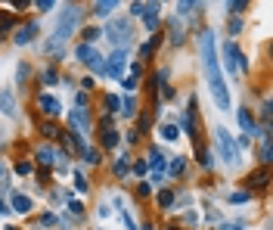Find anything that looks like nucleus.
Masks as SVG:
<instances>
[{
	"label": "nucleus",
	"mask_w": 273,
	"mask_h": 230,
	"mask_svg": "<svg viewBox=\"0 0 273 230\" xmlns=\"http://www.w3.org/2000/svg\"><path fill=\"white\" fill-rule=\"evenodd\" d=\"M68 209H72V215H81V211H84L81 202H68Z\"/></svg>",
	"instance_id": "473e14b6"
},
{
	"label": "nucleus",
	"mask_w": 273,
	"mask_h": 230,
	"mask_svg": "<svg viewBox=\"0 0 273 230\" xmlns=\"http://www.w3.org/2000/svg\"><path fill=\"white\" fill-rule=\"evenodd\" d=\"M158 134H161V140H177V137H180V127H177V125H161Z\"/></svg>",
	"instance_id": "dca6fc26"
},
{
	"label": "nucleus",
	"mask_w": 273,
	"mask_h": 230,
	"mask_svg": "<svg viewBox=\"0 0 273 230\" xmlns=\"http://www.w3.org/2000/svg\"><path fill=\"white\" fill-rule=\"evenodd\" d=\"M217 152H220V159H224L227 165H236L239 162V146L233 143V137H230L224 127H217Z\"/></svg>",
	"instance_id": "20e7f679"
},
{
	"label": "nucleus",
	"mask_w": 273,
	"mask_h": 230,
	"mask_svg": "<svg viewBox=\"0 0 273 230\" xmlns=\"http://www.w3.org/2000/svg\"><path fill=\"white\" fill-rule=\"evenodd\" d=\"M102 146H106V149H115L118 146V134L109 125H106V134H102Z\"/></svg>",
	"instance_id": "6ab92c4d"
},
{
	"label": "nucleus",
	"mask_w": 273,
	"mask_h": 230,
	"mask_svg": "<svg viewBox=\"0 0 273 230\" xmlns=\"http://www.w3.org/2000/svg\"><path fill=\"white\" fill-rule=\"evenodd\" d=\"M171 202H174V193H171V190H161V193H158V206H161V209H168Z\"/></svg>",
	"instance_id": "393cba45"
},
{
	"label": "nucleus",
	"mask_w": 273,
	"mask_h": 230,
	"mask_svg": "<svg viewBox=\"0 0 273 230\" xmlns=\"http://www.w3.org/2000/svg\"><path fill=\"white\" fill-rule=\"evenodd\" d=\"M124 59H127V50H115V53L106 59V75H109V78H121Z\"/></svg>",
	"instance_id": "0eeeda50"
},
{
	"label": "nucleus",
	"mask_w": 273,
	"mask_h": 230,
	"mask_svg": "<svg viewBox=\"0 0 273 230\" xmlns=\"http://www.w3.org/2000/svg\"><path fill=\"white\" fill-rule=\"evenodd\" d=\"M115 0H106V3H97V6H93V16H97V19H102V16H109V13H112L115 10Z\"/></svg>",
	"instance_id": "f3484780"
},
{
	"label": "nucleus",
	"mask_w": 273,
	"mask_h": 230,
	"mask_svg": "<svg viewBox=\"0 0 273 230\" xmlns=\"http://www.w3.org/2000/svg\"><path fill=\"white\" fill-rule=\"evenodd\" d=\"M183 162H186L183 156H177V159H171V165H168V174H174V177H177V174H183Z\"/></svg>",
	"instance_id": "412c9836"
},
{
	"label": "nucleus",
	"mask_w": 273,
	"mask_h": 230,
	"mask_svg": "<svg viewBox=\"0 0 273 230\" xmlns=\"http://www.w3.org/2000/svg\"><path fill=\"white\" fill-rule=\"evenodd\" d=\"M38 10H53V0H38Z\"/></svg>",
	"instance_id": "72a5a7b5"
},
{
	"label": "nucleus",
	"mask_w": 273,
	"mask_h": 230,
	"mask_svg": "<svg viewBox=\"0 0 273 230\" xmlns=\"http://www.w3.org/2000/svg\"><path fill=\"white\" fill-rule=\"evenodd\" d=\"M158 10H161V6L158 3H143V22H146V28L152 31V28H156V25H158Z\"/></svg>",
	"instance_id": "1a4fd4ad"
},
{
	"label": "nucleus",
	"mask_w": 273,
	"mask_h": 230,
	"mask_svg": "<svg viewBox=\"0 0 273 230\" xmlns=\"http://www.w3.org/2000/svg\"><path fill=\"white\" fill-rule=\"evenodd\" d=\"M40 131H44L47 137H59V134H56V127H50V125H44V127H40Z\"/></svg>",
	"instance_id": "c9c22d12"
},
{
	"label": "nucleus",
	"mask_w": 273,
	"mask_h": 230,
	"mask_svg": "<svg viewBox=\"0 0 273 230\" xmlns=\"http://www.w3.org/2000/svg\"><path fill=\"white\" fill-rule=\"evenodd\" d=\"M75 190H78V193H87V190H90V187H87V177L78 174V171H75Z\"/></svg>",
	"instance_id": "b1692460"
},
{
	"label": "nucleus",
	"mask_w": 273,
	"mask_h": 230,
	"mask_svg": "<svg viewBox=\"0 0 273 230\" xmlns=\"http://www.w3.org/2000/svg\"><path fill=\"white\" fill-rule=\"evenodd\" d=\"M121 115H127V118H131V115H136V100H134V97H127V100H124Z\"/></svg>",
	"instance_id": "4be33fe9"
},
{
	"label": "nucleus",
	"mask_w": 273,
	"mask_h": 230,
	"mask_svg": "<svg viewBox=\"0 0 273 230\" xmlns=\"http://www.w3.org/2000/svg\"><path fill=\"white\" fill-rule=\"evenodd\" d=\"M44 84H56V72H53V69L44 75Z\"/></svg>",
	"instance_id": "f704fd0d"
},
{
	"label": "nucleus",
	"mask_w": 273,
	"mask_h": 230,
	"mask_svg": "<svg viewBox=\"0 0 273 230\" xmlns=\"http://www.w3.org/2000/svg\"><path fill=\"white\" fill-rule=\"evenodd\" d=\"M97 38H99V28H87V31H84V44H87V47H90Z\"/></svg>",
	"instance_id": "cd10ccee"
},
{
	"label": "nucleus",
	"mask_w": 273,
	"mask_h": 230,
	"mask_svg": "<svg viewBox=\"0 0 273 230\" xmlns=\"http://www.w3.org/2000/svg\"><path fill=\"white\" fill-rule=\"evenodd\" d=\"M38 159L44 162V165H53V162H59V152H56L53 146H40V149H38Z\"/></svg>",
	"instance_id": "2eb2a0df"
},
{
	"label": "nucleus",
	"mask_w": 273,
	"mask_h": 230,
	"mask_svg": "<svg viewBox=\"0 0 273 230\" xmlns=\"http://www.w3.org/2000/svg\"><path fill=\"white\" fill-rule=\"evenodd\" d=\"M249 199V193H230V202H245Z\"/></svg>",
	"instance_id": "c756f323"
},
{
	"label": "nucleus",
	"mask_w": 273,
	"mask_h": 230,
	"mask_svg": "<svg viewBox=\"0 0 273 230\" xmlns=\"http://www.w3.org/2000/svg\"><path fill=\"white\" fill-rule=\"evenodd\" d=\"M34 35H38V25H34V22L31 25H22V28L16 31V44H28Z\"/></svg>",
	"instance_id": "ddd939ff"
},
{
	"label": "nucleus",
	"mask_w": 273,
	"mask_h": 230,
	"mask_svg": "<svg viewBox=\"0 0 273 230\" xmlns=\"http://www.w3.org/2000/svg\"><path fill=\"white\" fill-rule=\"evenodd\" d=\"M146 165H152V181H158L161 171H165V159H161V152H158V149H152V152H149V162H146Z\"/></svg>",
	"instance_id": "9d476101"
},
{
	"label": "nucleus",
	"mask_w": 273,
	"mask_h": 230,
	"mask_svg": "<svg viewBox=\"0 0 273 230\" xmlns=\"http://www.w3.org/2000/svg\"><path fill=\"white\" fill-rule=\"evenodd\" d=\"M121 221H124V227H127V230H134V227H136V224H134V218L127 215V211H124V215H121Z\"/></svg>",
	"instance_id": "2f4dec72"
},
{
	"label": "nucleus",
	"mask_w": 273,
	"mask_h": 230,
	"mask_svg": "<svg viewBox=\"0 0 273 230\" xmlns=\"http://www.w3.org/2000/svg\"><path fill=\"white\" fill-rule=\"evenodd\" d=\"M236 115H239V125H242V131H245V134H254V115L249 112V109L242 106Z\"/></svg>",
	"instance_id": "f8f14e48"
},
{
	"label": "nucleus",
	"mask_w": 273,
	"mask_h": 230,
	"mask_svg": "<svg viewBox=\"0 0 273 230\" xmlns=\"http://www.w3.org/2000/svg\"><path fill=\"white\" fill-rule=\"evenodd\" d=\"M0 109H3L6 115H13V109H16V103H13V93H0Z\"/></svg>",
	"instance_id": "aec40b11"
},
{
	"label": "nucleus",
	"mask_w": 273,
	"mask_h": 230,
	"mask_svg": "<svg viewBox=\"0 0 273 230\" xmlns=\"http://www.w3.org/2000/svg\"><path fill=\"white\" fill-rule=\"evenodd\" d=\"M16 171H19V174H31V162H19V165H16Z\"/></svg>",
	"instance_id": "c85d7f7f"
},
{
	"label": "nucleus",
	"mask_w": 273,
	"mask_h": 230,
	"mask_svg": "<svg viewBox=\"0 0 273 230\" xmlns=\"http://www.w3.org/2000/svg\"><path fill=\"white\" fill-rule=\"evenodd\" d=\"M28 75H31V65H28V63H19V72H16L19 84H25V81H28Z\"/></svg>",
	"instance_id": "5701e85b"
},
{
	"label": "nucleus",
	"mask_w": 273,
	"mask_h": 230,
	"mask_svg": "<svg viewBox=\"0 0 273 230\" xmlns=\"http://www.w3.org/2000/svg\"><path fill=\"white\" fill-rule=\"evenodd\" d=\"M3 177H6V168H3V162H0V181H3Z\"/></svg>",
	"instance_id": "4c0bfd02"
},
{
	"label": "nucleus",
	"mask_w": 273,
	"mask_h": 230,
	"mask_svg": "<svg viewBox=\"0 0 273 230\" xmlns=\"http://www.w3.org/2000/svg\"><path fill=\"white\" fill-rule=\"evenodd\" d=\"M106 38L112 41V44H115L118 50L131 47V22H127V19H115V22H109Z\"/></svg>",
	"instance_id": "7ed1b4c3"
},
{
	"label": "nucleus",
	"mask_w": 273,
	"mask_h": 230,
	"mask_svg": "<svg viewBox=\"0 0 273 230\" xmlns=\"http://www.w3.org/2000/svg\"><path fill=\"white\" fill-rule=\"evenodd\" d=\"M134 171H136V174H146V171H149V165H146V162H136Z\"/></svg>",
	"instance_id": "7c9ffc66"
},
{
	"label": "nucleus",
	"mask_w": 273,
	"mask_h": 230,
	"mask_svg": "<svg viewBox=\"0 0 273 230\" xmlns=\"http://www.w3.org/2000/svg\"><path fill=\"white\" fill-rule=\"evenodd\" d=\"M143 230H152V227H149V224H146V227H143Z\"/></svg>",
	"instance_id": "58836bf2"
},
{
	"label": "nucleus",
	"mask_w": 273,
	"mask_h": 230,
	"mask_svg": "<svg viewBox=\"0 0 273 230\" xmlns=\"http://www.w3.org/2000/svg\"><path fill=\"white\" fill-rule=\"evenodd\" d=\"M106 103H109V112H112V115H121V103H118V97H106Z\"/></svg>",
	"instance_id": "a878e982"
},
{
	"label": "nucleus",
	"mask_w": 273,
	"mask_h": 230,
	"mask_svg": "<svg viewBox=\"0 0 273 230\" xmlns=\"http://www.w3.org/2000/svg\"><path fill=\"white\" fill-rule=\"evenodd\" d=\"M10 202H13V211H19V215H28V211H31V199L25 193H13Z\"/></svg>",
	"instance_id": "9b49d317"
},
{
	"label": "nucleus",
	"mask_w": 273,
	"mask_h": 230,
	"mask_svg": "<svg viewBox=\"0 0 273 230\" xmlns=\"http://www.w3.org/2000/svg\"><path fill=\"white\" fill-rule=\"evenodd\" d=\"M220 230H245L242 224H220Z\"/></svg>",
	"instance_id": "e433bc0d"
},
{
	"label": "nucleus",
	"mask_w": 273,
	"mask_h": 230,
	"mask_svg": "<svg viewBox=\"0 0 273 230\" xmlns=\"http://www.w3.org/2000/svg\"><path fill=\"white\" fill-rule=\"evenodd\" d=\"M171 230H177V227H171Z\"/></svg>",
	"instance_id": "ea45409f"
},
{
	"label": "nucleus",
	"mask_w": 273,
	"mask_h": 230,
	"mask_svg": "<svg viewBox=\"0 0 273 230\" xmlns=\"http://www.w3.org/2000/svg\"><path fill=\"white\" fill-rule=\"evenodd\" d=\"M75 56H78V63H87V65H90V69L97 72V75H106V59H102V56H99L93 47L81 44L78 50H75Z\"/></svg>",
	"instance_id": "39448f33"
},
{
	"label": "nucleus",
	"mask_w": 273,
	"mask_h": 230,
	"mask_svg": "<svg viewBox=\"0 0 273 230\" xmlns=\"http://www.w3.org/2000/svg\"><path fill=\"white\" fill-rule=\"evenodd\" d=\"M38 106H40V112L50 115V118H56L59 112H62V103H59L56 97H50V93H40V97H38Z\"/></svg>",
	"instance_id": "6e6552de"
},
{
	"label": "nucleus",
	"mask_w": 273,
	"mask_h": 230,
	"mask_svg": "<svg viewBox=\"0 0 273 230\" xmlns=\"http://www.w3.org/2000/svg\"><path fill=\"white\" fill-rule=\"evenodd\" d=\"M112 171H115V177H124L127 171H131V165H127V156H118V159H115Z\"/></svg>",
	"instance_id": "a211bd4d"
},
{
	"label": "nucleus",
	"mask_w": 273,
	"mask_h": 230,
	"mask_svg": "<svg viewBox=\"0 0 273 230\" xmlns=\"http://www.w3.org/2000/svg\"><path fill=\"white\" fill-rule=\"evenodd\" d=\"M261 162L270 165V137H264V146H261Z\"/></svg>",
	"instance_id": "bb28decb"
},
{
	"label": "nucleus",
	"mask_w": 273,
	"mask_h": 230,
	"mask_svg": "<svg viewBox=\"0 0 273 230\" xmlns=\"http://www.w3.org/2000/svg\"><path fill=\"white\" fill-rule=\"evenodd\" d=\"M72 127H81V131H87V127H90L87 109H75V112H72Z\"/></svg>",
	"instance_id": "4468645a"
},
{
	"label": "nucleus",
	"mask_w": 273,
	"mask_h": 230,
	"mask_svg": "<svg viewBox=\"0 0 273 230\" xmlns=\"http://www.w3.org/2000/svg\"><path fill=\"white\" fill-rule=\"evenodd\" d=\"M78 22H81V10H78L75 3H72V6H65V10L59 13L56 31H53V38H50V44H47V50H50V53H59V50H62V44H65V41L75 35Z\"/></svg>",
	"instance_id": "f03ea898"
},
{
	"label": "nucleus",
	"mask_w": 273,
	"mask_h": 230,
	"mask_svg": "<svg viewBox=\"0 0 273 230\" xmlns=\"http://www.w3.org/2000/svg\"><path fill=\"white\" fill-rule=\"evenodd\" d=\"M202 63H205V78H208V87H211V97H214L217 109H230V90H227V81L220 75V63H217V50H214V35L205 31L202 35Z\"/></svg>",
	"instance_id": "f257e3e1"
},
{
	"label": "nucleus",
	"mask_w": 273,
	"mask_h": 230,
	"mask_svg": "<svg viewBox=\"0 0 273 230\" xmlns=\"http://www.w3.org/2000/svg\"><path fill=\"white\" fill-rule=\"evenodd\" d=\"M224 56H227V69H230V72H236V69H249L245 56L236 50V44H233V41H227V44H224Z\"/></svg>",
	"instance_id": "423d86ee"
}]
</instances>
